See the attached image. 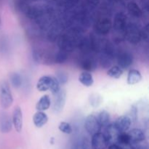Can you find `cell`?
<instances>
[{
	"label": "cell",
	"instance_id": "cell-14",
	"mask_svg": "<svg viewBox=\"0 0 149 149\" xmlns=\"http://www.w3.org/2000/svg\"><path fill=\"white\" fill-rule=\"evenodd\" d=\"M33 122L37 128H41L45 126L48 122V116L44 111H39L34 113L33 116Z\"/></svg>",
	"mask_w": 149,
	"mask_h": 149
},
{
	"label": "cell",
	"instance_id": "cell-2",
	"mask_svg": "<svg viewBox=\"0 0 149 149\" xmlns=\"http://www.w3.org/2000/svg\"><path fill=\"white\" fill-rule=\"evenodd\" d=\"M13 103V96L12 94L10 84L6 79L0 81V105L1 108L7 109Z\"/></svg>",
	"mask_w": 149,
	"mask_h": 149
},
{
	"label": "cell",
	"instance_id": "cell-10",
	"mask_svg": "<svg viewBox=\"0 0 149 149\" xmlns=\"http://www.w3.org/2000/svg\"><path fill=\"white\" fill-rule=\"evenodd\" d=\"M119 133L120 132L116 129L113 124H109L105 127V132L103 134L106 136L109 145H111L117 142V138Z\"/></svg>",
	"mask_w": 149,
	"mask_h": 149
},
{
	"label": "cell",
	"instance_id": "cell-12",
	"mask_svg": "<svg viewBox=\"0 0 149 149\" xmlns=\"http://www.w3.org/2000/svg\"><path fill=\"white\" fill-rule=\"evenodd\" d=\"M117 62L120 68L122 69H127L132 65L133 57L128 52H121L117 56Z\"/></svg>",
	"mask_w": 149,
	"mask_h": 149
},
{
	"label": "cell",
	"instance_id": "cell-31",
	"mask_svg": "<svg viewBox=\"0 0 149 149\" xmlns=\"http://www.w3.org/2000/svg\"><path fill=\"white\" fill-rule=\"evenodd\" d=\"M1 16H0V26H1Z\"/></svg>",
	"mask_w": 149,
	"mask_h": 149
},
{
	"label": "cell",
	"instance_id": "cell-11",
	"mask_svg": "<svg viewBox=\"0 0 149 149\" xmlns=\"http://www.w3.org/2000/svg\"><path fill=\"white\" fill-rule=\"evenodd\" d=\"M113 29L116 31L125 32L127 28V17L123 13H118L113 19Z\"/></svg>",
	"mask_w": 149,
	"mask_h": 149
},
{
	"label": "cell",
	"instance_id": "cell-19",
	"mask_svg": "<svg viewBox=\"0 0 149 149\" xmlns=\"http://www.w3.org/2000/svg\"><path fill=\"white\" fill-rule=\"evenodd\" d=\"M97 121H98L99 125H100L101 127H106V126H108V125L110 124V114H109V112L106 111H101L97 114Z\"/></svg>",
	"mask_w": 149,
	"mask_h": 149
},
{
	"label": "cell",
	"instance_id": "cell-9",
	"mask_svg": "<svg viewBox=\"0 0 149 149\" xmlns=\"http://www.w3.org/2000/svg\"><path fill=\"white\" fill-rule=\"evenodd\" d=\"M113 124L119 132H124L129 130L132 124V121L127 115H123L118 117Z\"/></svg>",
	"mask_w": 149,
	"mask_h": 149
},
{
	"label": "cell",
	"instance_id": "cell-1",
	"mask_svg": "<svg viewBox=\"0 0 149 149\" xmlns=\"http://www.w3.org/2000/svg\"><path fill=\"white\" fill-rule=\"evenodd\" d=\"M36 89L39 92L50 90L52 94L58 93L61 89V84L55 77L50 76H43L40 77L36 83Z\"/></svg>",
	"mask_w": 149,
	"mask_h": 149
},
{
	"label": "cell",
	"instance_id": "cell-22",
	"mask_svg": "<svg viewBox=\"0 0 149 149\" xmlns=\"http://www.w3.org/2000/svg\"><path fill=\"white\" fill-rule=\"evenodd\" d=\"M117 143L122 146H128L132 145L130 143V137L127 132L119 133L117 138Z\"/></svg>",
	"mask_w": 149,
	"mask_h": 149
},
{
	"label": "cell",
	"instance_id": "cell-27",
	"mask_svg": "<svg viewBox=\"0 0 149 149\" xmlns=\"http://www.w3.org/2000/svg\"><path fill=\"white\" fill-rule=\"evenodd\" d=\"M127 116L130 118L132 122H136L137 119H138V109L135 106H132L130 111L129 115H127Z\"/></svg>",
	"mask_w": 149,
	"mask_h": 149
},
{
	"label": "cell",
	"instance_id": "cell-4",
	"mask_svg": "<svg viewBox=\"0 0 149 149\" xmlns=\"http://www.w3.org/2000/svg\"><path fill=\"white\" fill-rule=\"evenodd\" d=\"M84 128L87 132L91 135L100 132L101 127L99 125L97 116H95L94 114L88 115L84 122Z\"/></svg>",
	"mask_w": 149,
	"mask_h": 149
},
{
	"label": "cell",
	"instance_id": "cell-24",
	"mask_svg": "<svg viewBox=\"0 0 149 149\" xmlns=\"http://www.w3.org/2000/svg\"><path fill=\"white\" fill-rule=\"evenodd\" d=\"M58 129L63 133L67 134V135H69L72 132V127H71V125L68 122H61L58 125Z\"/></svg>",
	"mask_w": 149,
	"mask_h": 149
},
{
	"label": "cell",
	"instance_id": "cell-8",
	"mask_svg": "<svg viewBox=\"0 0 149 149\" xmlns=\"http://www.w3.org/2000/svg\"><path fill=\"white\" fill-rule=\"evenodd\" d=\"M13 122L12 118L7 112L0 113V132L2 133H8L12 130Z\"/></svg>",
	"mask_w": 149,
	"mask_h": 149
},
{
	"label": "cell",
	"instance_id": "cell-21",
	"mask_svg": "<svg viewBox=\"0 0 149 149\" xmlns=\"http://www.w3.org/2000/svg\"><path fill=\"white\" fill-rule=\"evenodd\" d=\"M124 71L122 68L119 66V65H114V66H112L109 71H107V74L109 77H110L111 78L113 79H119L122 77V75L123 74Z\"/></svg>",
	"mask_w": 149,
	"mask_h": 149
},
{
	"label": "cell",
	"instance_id": "cell-23",
	"mask_svg": "<svg viewBox=\"0 0 149 149\" xmlns=\"http://www.w3.org/2000/svg\"><path fill=\"white\" fill-rule=\"evenodd\" d=\"M10 81H11L13 87L18 88L22 84V79L21 77L17 73H13L10 75Z\"/></svg>",
	"mask_w": 149,
	"mask_h": 149
},
{
	"label": "cell",
	"instance_id": "cell-17",
	"mask_svg": "<svg viewBox=\"0 0 149 149\" xmlns=\"http://www.w3.org/2000/svg\"><path fill=\"white\" fill-rule=\"evenodd\" d=\"M51 106V99L48 95H44L36 104V109L39 111H45Z\"/></svg>",
	"mask_w": 149,
	"mask_h": 149
},
{
	"label": "cell",
	"instance_id": "cell-13",
	"mask_svg": "<svg viewBox=\"0 0 149 149\" xmlns=\"http://www.w3.org/2000/svg\"><path fill=\"white\" fill-rule=\"evenodd\" d=\"M131 144L138 143L146 140V134L142 130L135 128L127 132Z\"/></svg>",
	"mask_w": 149,
	"mask_h": 149
},
{
	"label": "cell",
	"instance_id": "cell-7",
	"mask_svg": "<svg viewBox=\"0 0 149 149\" xmlns=\"http://www.w3.org/2000/svg\"><path fill=\"white\" fill-rule=\"evenodd\" d=\"M12 122H13V125L14 126L15 130L17 132H21L23 125V111L19 106L15 107L14 110H13Z\"/></svg>",
	"mask_w": 149,
	"mask_h": 149
},
{
	"label": "cell",
	"instance_id": "cell-18",
	"mask_svg": "<svg viewBox=\"0 0 149 149\" xmlns=\"http://www.w3.org/2000/svg\"><path fill=\"white\" fill-rule=\"evenodd\" d=\"M79 81L82 85L85 86L87 87H90L93 86L94 83V79L91 73L88 71H84L81 73V74L79 77Z\"/></svg>",
	"mask_w": 149,
	"mask_h": 149
},
{
	"label": "cell",
	"instance_id": "cell-29",
	"mask_svg": "<svg viewBox=\"0 0 149 149\" xmlns=\"http://www.w3.org/2000/svg\"><path fill=\"white\" fill-rule=\"evenodd\" d=\"M143 3L142 4V6H143V8L145 9L146 10H148V0H143Z\"/></svg>",
	"mask_w": 149,
	"mask_h": 149
},
{
	"label": "cell",
	"instance_id": "cell-16",
	"mask_svg": "<svg viewBox=\"0 0 149 149\" xmlns=\"http://www.w3.org/2000/svg\"><path fill=\"white\" fill-rule=\"evenodd\" d=\"M142 80V75L137 69H130L128 72L127 81L130 85H133L139 83Z\"/></svg>",
	"mask_w": 149,
	"mask_h": 149
},
{
	"label": "cell",
	"instance_id": "cell-25",
	"mask_svg": "<svg viewBox=\"0 0 149 149\" xmlns=\"http://www.w3.org/2000/svg\"><path fill=\"white\" fill-rule=\"evenodd\" d=\"M89 101H90V105H92L94 107L99 106L101 103V97L98 95L97 94H93L91 95L89 98Z\"/></svg>",
	"mask_w": 149,
	"mask_h": 149
},
{
	"label": "cell",
	"instance_id": "cell-20",
	"mask_svg": "<svg viewBox=\"0 0 149 149\" xmlns=\"http://www.w3.org/2000/svg\"><path fill=\"white\" fill-rule=\"evenodd\" d=\"M127 10L130 14L132 15V16L135 17H141L143 15V11L141 9V7L136 3L133 2V1L128 3Z\"/></svg>",
	"mask_w": 149,
	"mask_h": 149
},
{
	"label": "cell",
	"instance_id": "cell-5",
	"mask_svg": "<svg viewBox=\"0 0 149 149\" xmlns=\"http://www.w3.org/2000/svg\"><path fill=\"white\" fill-rule=\"evenodd\" d=\"M125 36L130 43L137 44L142 38V32L135 25H130L127 26L125 30Z\"/></svg>",
	"mask_w": 149,
	"mask_h": 149
},
{
	"label": "cell",
	"instance_id": "cell-15",
	"mask_svg": "<svg viewBox=\"0 0 149 149\" xmlns=\"http://www.w3.org/2000/svg\"><path fill=\"white\" fill-rule=\"evenodd\" d=\"M111 28V22L109 19H100L97 23V31L101 34H107Z\"/></svg>",
	"mask_w": 149,
	"mask_h": 149
},
{
	"label": "cell",
	"instance_id": "cell-3",
	"mask_svg": "<svg viewBox=\"0 0 149 149\" xmlns=\"http://www.w3.org/2000/svg\"><path fill=\"white\" fill-rule=\"evenodd\" d=\"M66 100V92L64 89H60L58 93L53 94L52 109L55 113H60L63 111Z\"/></svg>",
	"mask_w": 149,
	"mask_h": 149
},
{
	"label": "cell",
	"instance_id": "cell-26",
	"mask_svg": "<svg viewBox=\"0 0 149 149\" xmlns=\"http://www.w3.org/2000/svg\"><path fill=\"white\" fill-rule=\"evenodd\" d=\"M55 78L59 81L60 84H64L68 81V75L66 73L63 72V71H58Z\"/></svg>",
	"mask_w": 149,
	"mask_h": 149
},
{
	"label": "cell",
	"instance_id": "cell-6",
	"mask_svg": "<svg viewBox=\"0 0 149 149\" xmlns=\"http://www.w3.org/2000/svg\"><path fill=\"white\" fill-rule=\"evenodd\" d=\"M109 145V142L103 133L99 132L92 135L91 146L93 149H106Z\"/></svg>",
	"mask_w": 149,
	"mask_h": 149
},
{
	"label": "cell",
	"instance_id": "cell-28",
	"mask_svg": "<svg viewBox=\"0 0 149 149\" xmlns=\"http://www.w3.org/2000/svg\"><path fill=\"white\" fill-rule=\"evenodd\" d=\"M109 149H123L122 147H120L119 146L116 145V144H111L109 146Z\"/></svg>",
	"mask_w": 149,
	"mask_h": 149
},
{
	"label": "cell",
	"instance_id": "cell-30",
	"mask_svg": "<svg viewBox=\"0 0 149 149\" xmlns=\"http://www.w3.org/2000/svg\"><path fill=\"white\" fill-rule=\"evenodd\" d=\"M2 2H3V0H0V8H1V5H2Z\"/></svg>",
	"mask_w": 149,
	"mask_h": 149
}]
</instances>
